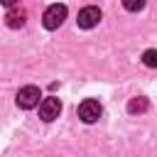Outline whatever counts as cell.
Instances as JSON below:
<instances>
[{
	"mask_svg": "<svg viewBox=\"0 0 157 157\" xmlns=\"http://www.w3.org/2000/svg\"><path fill=\"white\" fill-rule=\"evenodd\" d=\"M64 20H66V5H61V2L49 5L44 10V15H42V25L47 29H59L64 25Z\"/></svg>",
	"mask_w": 157,
	"mask_h": 157,
	"instance_id": "1",
	"label": "cell"
},
{
	"mask_svg": "<svg viewBox=\"0 0 157 157\" xmlns=\"http://www.w3.org/2000/svg\"><path fill=\"white\" fill-rule=\"evenodd\" d=\"M39 98H42V93H39L37 86H22L17 91V105L22 110H29V108L39 105Z\"/></svg>",
	"mask_w": 157,
	"mask_h": 157,
	"instance_id": "2",
	"label": "cell"
},
{
	"mask_svg": "<svg viewBox=\"0 0 157 157\" xmlns=\"http://www.w3.org/2000/svg\"><path fill=\"white\" fill-rule=\"evenodd\" d=\"M101 113H103V108H101V103H98L96 98H86V101H81V105H78V118H81L83 123H96V120L101 118Z\"/></svg>",
	"mask_w": 157,
	"mask_h": 157,
	"instance_id": "3",
	"label": "cell"
},
{
	"mask_svg": "<svg viewBox=\"0 0 157 157\" xmlns=\"http://www.w3.org/2000/svg\"><path fill=\"white\" fill-rule=\"evenodd\" d=\"M59 113H61V101H59V98L49 96V98H44V101L39 103V118H42L44 123L56 120V118H59Z\"/></svg>",
	"mask_w": 157,
	"mask_h": 157,
	"instance_id": "4",
	"label": "cell"
},
{
	"mask_svg": "<svg viewBox=\"0 0 157 157\" xmlns=\"http://www.w3.org/2000/svg\"><path fill=\"white\" fill-rule=\"evenodd\" d=\"M101 17H103V12H101V7H96V5H88V7H83L81 12H78V27L81 29H91V27H96L98 22H101Z\"/></svg>",
	"mask_w": 157,
	"mask_h": 157,
	"instance_id": "5",
	"label": "cell"
},
{
	"mask_svg": "<svg viewBox=\"0 0 157 157\" xmlns=\"http://www.w3.org/2000/svg\"><path fill=\"white\" fill-rule=\"evenodd\" d=\"M25 22H27V12H25L22 7H10V12L5 15V25H7L10 29L25 27Z\"/></svg>",
	"mask_w": 157,
	"mask_h": 157,
	"instance_id": "6",
	"label": "cell"
},
{
	"mask_svg": "<svg viewBox=\"0 0 157 157\" xmlns=\"http://www.w3.org/2000/svg\"><path fill=\"white\" fill-rule=\"evenodd\" d=\"M150 108V103H147V98H142V96H137V98H130V103H128V113H145Z\"/></svg>",
	"mask_w": 157,
	"mask_h": 157,
	"instance_id": "7",
	"label": "cell"
},
{
	"mask_svg": "<svg viewBox=\"0 0 157 157\" xmlns=\"http://www.w3.org/2000/svg\"><path fill=\"white\" fill-rule=\"evenodd\" d=\"M142 64L150 66V69H157V49H147L142 54Z\"/></svg>",
	"mask_w": 157,
	"mask_h": 157,
	"instance_id": "8",
	"label": "cell"
},
{
	"mask_svg": "<svg viewBox=\"0 0 157 157\" xmlns=\"http://www.w3.org/2000/svg\"><path fill=\"white\" fill-rule=\"evenodd\" d=\"M123 7L128 12H140L145 7V0H123Z\"/></svg>",
	"mask_w": 157,
	"mask_h": 157,
	"instance_id": "9",
	"label": "cell"
},
{
	"mask_svg": "<svg viewBox=\"0 0 157 157\" xmlns=\"http://www.w3.org/2000/svg\"><path fill=\"white\" fill-rule=\"evenodd\" d=\"M0 2H2V5L7 7V10H10V7H17V5H20V0H0Z\"/></svg>",
	"mask_w": 157,
	"mask_h": 157,
	"instance_id": "10",
	"label": "cell"
}]
</instances>
